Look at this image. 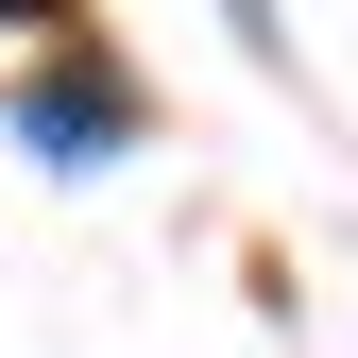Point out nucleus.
<instances>
[{
	"label": "nucleus",
	"instance_id": "f03ea898",
	"mask_svg": "<svg viewBox=\"0 0 358 358\" xmlns=\"http://www.w3.org/2000/svg\"><path fill=\"white\" fill-rule=\"evenodd\" d=\"M0 17H17V34H69V0H0Z\"/></svg>",
	"mask_w": 358,
	"mask_h": 358
},
{
	"label": "nucleus",
	"instance_id": "f257e3e1",
	"mask_svg": "<svg viewBox=\"0 0 358 358\" xmlns=\"http://www.w3.org/2000/svg\"><path fill=\"white\" fill-rule=\"evenodd\" d=\"M17 137L52 154V171H103V154H120V85H103V69H52V85L17 103Z\"/></svg>",
	"mask_w": 358,
	"mask_h": 358
}]
</instances>
